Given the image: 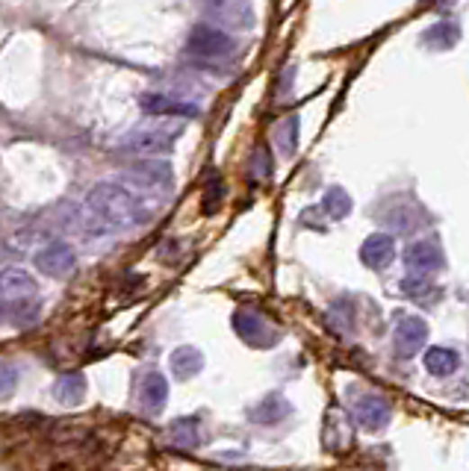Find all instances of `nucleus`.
Listing matches in <instances>:
<instances>
[{"label": "nucleus", "mask_w": 469, "mask_h": 471, "mask_svg": "<svg viewBox=\"0 0 469 471\" xmlns=\"http://www.w3.org/2000/svg\"><path fill=\"white\" fill-rule=\"evenodd\" d=\"M148 218H151L148 200L136 195L133 189H127L122 180L92 186L80 207V227L89 236L131 230L145 224Z\"/></svg>", "instance_id": "1"}, {"label": "nucleus", "mask_w": 469, "mask_h": 471, "mask_svg": "<svg viewBox=\"0 0 469 471\" xmlns=\"http://www.w3.org/2000/svg\"><path fill=\"white\" fill-rule=\"evenodd\" d=\"M122 183L127 189H133L140 198L166 195L175 183V174H172V165H168L166 159H142V163H133L124 171Z\"/></svg>", "instance_id": "2"}, {"label": "nucleus", "mask_w": 469, "mask_h": 471, "mask_svg": "<svg viewBox=\"0 0 469 471\" xmlns=\"http://www.w3.org/2000/svg\"><path fill=\"white\" fill-rule=\"evenodd\" d=\"M186 50L195 59L212 66V62H228L233 53H237V45H233V39L228 36V30H221L216 24H198L189 33Z\"/></svg>", "instance_id": "3"}, {"label": "nucleus", "mask_w": 469, "mask_h": 471, "mask_svg": "<svg viewBox=\"0 0 469 471\" xmlns=\"http://www.w3.org/2000/svg\"><path fill=\"white\" fill-rule=\"evenodd\" d=\"M184 127H142V130H133L131 136L122 142L124 154H140V156H151V154H166L172 151L175 138L180 136Z\"/></svg>", "instance_id": "4"}, {"label": "nucleus", "mask_w": 469, "mask_h": 471, "mask_svg": "<svg viewBox=\"0 0 469 471\" xmlns=\"http://www.w3.org/2000/svg\"><path fill=\"white\" fill-rule=\"evenodd\" d=\"M204 15L221 30L254 27V13L248 0H204Z\"/></svg>", "instance_id": "5"}, {"label": "nucleus", "mask_w": 469, "mask_h": 471, "mask_svg": "<svg viewBox=\"0 0 469 471\" xmlns=\"http://www.w3.org/2000/svg\"><path fill=\"white\" fill-rule=\"evenodd\" d=\"M33 262L36 269L48 277H68L74 271V265H77V256H74V251L66 242H50L33 256Z\"/></svg>", "instance_id": "6"}, {"label": "nucleus", "mask_w": 469, "mask_h": 471, "mask_svg": "<svg viewBox=\"0 0 469 471\" xmlns=\"http://www.w3.org/2000/svg\"><path fill=\"white\" fill-rule=\"evenodd\" d=\"M425 336H428V327H425V321L417 318V315H404L399 318L396 324V333H392V348H396L399 357H413L422 345H425Z\"/></svg>", "instance_id": "7"}, {"label": "nucleus", "mask_w": 469, "mask_h": 471, "mask_svg": "<svg viewBox=\"0 0 469 471\" xmlns=\"http://www.w3.org/2000/svg\"><path fill=\"white\" fill-rule=\"evenodd\" d=\"M140 106H142V112L154 115V118H166V115H175V118H195V115H198V106L184 103L180 98H172V94H157V92L140 94Z\"/></svg>", "instance_id": "8"}, {"label": "nucleus", "mask_w": 469, "mask_h": 471, "mask_svg": "<svg viewBox=\"0 0 469 471\" xmlns=\"http://www.w3.org/2000/svg\"><path fill=\"white\" fill-rule=\"evenodd\" d=\"M39 283L21 269H0V298L4 301H30Z\"/></svg>", "instance_id": "9"}, {"label": "nucleus", "mask_w": 469, "mask_h": 471, "mask_svg": "<svg viewBox=\"0 0 469 471\" xmlns=\"http://www.w3.org/2000/svg\"><path fill=\"white\" fill-rule=\"evenodd\" d=\"M233 327H237V333L245 342H251V345H272L275 342V330L266 324L257 313H251V309H242V313L233 315Z\"/></svg>", "instance_id": "10"}, {"label": "nucleus", "mask_w": 469, "mask_h": 471, "mask_svg": "<svg viewBox=\"0 0 469 471\" xmlns=\"http://www.w3.org/2000/svg\"><path fill=\"white\" fill-rule=\"evenodd\" d=\"M357 413V422L369 427V431H381L383 424L390 422V404L378 398V395H366V398H360V404L355 406Z\"/></svg>", "instance_id": "11"}, {"label": "nucleus", "mask_w": 469, "mask_h": 471, "mask_svg": "<svg viewBox=\"0 0 469 471\" xmlns=\"http://www.w3.org/2000/svg\"><path fill=\"white\" fill-rule=\"evenodd\" d=\"M443 262V253H440V248H437L434 242H428V239H419V242H413L410 248H408V265L417 274H428V271H434L437 265Z\"/></svg>", "instance_id": "12"}, {"label": "nucleus", "mask_w": 469, "mask_h": 471, "mask_svg": "<svg viewBox=\"0 0 469 471\" xmlns=\"http://www.w3.org/2000/svg\"><path fill=\"white\" fill-rule=\"evenodd\" d=\"M168 366H172V374L177 380H189L204 369V353H201L198 348H192V345H184V348H177L172 353Z\"/></svg>", "instance_id": "13"}, {"label": "nucleus", "mask_w": 469, "mask_h": 471, "mask_svg": "<svg viewBox=\"0 0 469 471\" xmlns=\"http://www.w3.org/2000/svg\"><path fill=\"white\" fill-rule=\"evenodd\" d=\"M166 401H168V380L163 378V374H148V378L142 380V406H145V413L157 415L166 406Z\"/></svg>", "instance_id": "14"}, {"label": "nucleus", "mask_w": 469, "mask_h": 471, "mask_svg": "<svg viewBox=\"0 0 469 471\" xmlns=\"http://www.w3.org/2000/svg\"><path fill=\"white\" fill-rule=\"evenodd\" d=\"M83 395H86V378L80 371L62 374V378L53 383V398L59 404H80Z\"/></svg>", "instance_id": "15"}, {"label": "nucleus", "mask_w": 469, "mask_h": 471, "mask_svg": "<svg viewBox=\"0 0 469 471\" xmlns=\"http://www.w3.org/2000/svg\"><path fill=\"white\" fill-rule=\"evenodd\" d=\"M360 253H364V260L372 265V269H383L392 253H396V242L390 239V236H372V239L360 248Z\"/></svg>", "instance_id": "16"}, {"label": "nucleus", "mask_w": 469, "mask_h": 471, "mask_svg": "<svg viewBox=\"0 0 469 471\" xmlns=\"http://www.w3.org/2000/svg\"><path fill=\"white\" fill-rule=\"evenodd\" d=\"M457 366H461V357L449 348H431L425 353V369H428L434 378H449V374L457 371Z\"/></svg>", "instance_id": "17"}, {"label": "nucleus", "mask_w": 469, "mask_h": 471, "mask_svg": "<svg viewBox=\"0 0 469 471\" xmlns=\"http://www.w3.org/2000/svg\"><path fill=\"white\" fill-rule=\"evenodd\" d=\"M168 436L177 448H195L198 445V422L195 419H177L168 427Z\"/></svg>", "instance_id": "18"}, {"label": "nucleus", "mask_w": 469, "mask_h": 471, "mask_svg": "<svg viewBox=\"0 0 469 471\" xmlns=\"http://www.w3.org/2000/svg\"><path fill=\"white\" fill-rule=\"evenodd\" d=\"M322 209L328 212L330 218H343L346 212L351 209V200H348V195L343 189H330L325 195V200H322Z\"/></svg>", "instance_id": "19"}, {"label": "nucleus", "mask_w": 469, "mask_h": 471, "mask_svg": "<svg viewBox=\"0 0 469 471\" xmlns=\"http://www.w3.org/2000/svg\"><path fill=\"white\" fill-rule=\"evenodd\" d=\"M286 410H290V406L284 404V398H269V401H263L257 410L251 413V419H257V422H278L281 415H286Z\"/></svg>", "instance_id": "20"}, {"label": "nucleus", "mask_w": 469, "mask_h": 471, "mask_svg": "<svg viewBox=\"0 0 469 471\" xmlns=\"http://www.w3.org/2000/svg\"><path fill=\"white\" fill-rule=\"evenodd\" d=\"M295 138H298V118H286L284 127L278 130V145H281L284 154L295 151Z\"/></svg>", "instance_id": "21"}, {"label": "nucleus", "mask_w": 469, "mask_h": 471, "mask_svg": "<svg viewBox=\"0 0 469 471\" xmlns=\"http://www.w3.org/2000/svg\"><path fill=\"white\" fill-rule=\"evenodd\" d=\"M18 387V369L13 362H0V398H9Z\"/></svg>", "instance_id": "22"}]
</instances>
